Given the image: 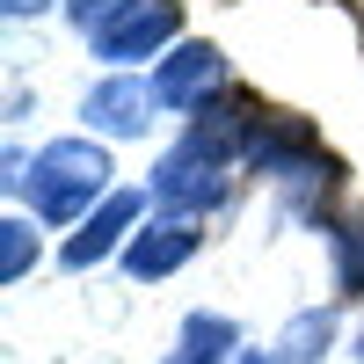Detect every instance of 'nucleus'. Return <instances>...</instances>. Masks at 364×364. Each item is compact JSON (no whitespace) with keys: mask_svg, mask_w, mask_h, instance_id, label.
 I'll return each instance as SVG.
<instances>
[{"mask_svg":"<svg viewBox=\"0 0 364 364\" xmlns=\"http://www.w3.org/2000/svg\"><path fill=\"white\" fill-rule=\"evenodd\" d=\"M154 95H161V109H182V117L211 109L219 95H233V66H226V51L204 44V37H182L161 66H154Z\"/></svg>","mask_w":364,"mask_h":364,"instance_id":"obj_4","label":"nucleus"},{"mask_svg":"<svg viewBox=\"0 0 364 364\" xmlns=\"http://www.w3.org/2000/svg\"><path fill=\"white\" fill-rule=\"evenodd\" d=\"M44 8H58V0H0V15H8V22H22V15H44Z\"/></svg>","mask_w":364,"mask_h":364,"instance_id":"obj_13","label":"nucleus"},{"mask_svg":"<svg viewBox=\"0 0 364 364\" xmlns=\"http://www.w3.org/2000/svg\"><path fill=\"white\" fill-rule=\"evenodd\" d=\"M161 364H240V328L226 314H190Z\"/></svg>","mask_w":364,"mask_h":364,"instance_id":"obj_8","label":"nucleus"},{"mask_svg":"<svg viewBox=\"0 0 364 364\" xmlns=\"http://www.w3.org/2000/svg\"><path fill=\"white\" fill-rule=\"evenodd\" d=\"M248 124H255V95H219L211 109H197L190 132L154 161L146 197H154L168 219H204V211H219L233 197V168L248 161Z\"/></svg>","mask_w":364,"mask_h":364,"instance_id":"obj_1","label":"nucleus"},{"mask_svg":"<svg viewBox=\"0 0 364 364\" xmlns=\"http://www.w3.org/2000/svg\"><path fill=\"white\" fill-rule=\"evenodd\" d=\"M321 233H328V255H336V291L343 299H364V204L321 219Z\"/></svg>","mask_w":364,"mask_h":364,"instance_id":"obj_9","label":"nucleus"},{"mask_svg":"<svg viewBox=\"0 0 364 364\" xmlns=\"http://www.w3.org/2000/svg\"><path fill=\"white\" fill-rule=\"evenodd\" d=\"M240 364H284L277 350H240Z\"/></svg>","mask_w":364,"mask_h":364,"instance_id":"obj_14","label":"nucleus"},{"mask_svg":"<svg viewBox=\"0 0 364 364\" xmlns=\"http://www.w3.org/2000/svg\"><path fill=\"white\" fill-rule=\"evenodd\" d=\"M269 350H277L284 364H321L328 350H336V314H328V306L291 314V321L277 328V343H269Z\"/></svg>","mask_w":364,"mask_h":364,"instance_id":"obj_10","label":"nucleus"},{"mask_svg":"<svg viewBox=\"0 0 364 364\" xmlns=\"http://www.w3.org/2000/svg\"><path fill=\"white\" fill-rule=\"evenodd\" d=\"M197 248H204V226H197V219H168V211H161V219H146V226L132 233V248L117 255V262H124V277L154 284V277H175Z\"/></svg>","mask_w":364,"mask_h":364,"instance_id":"obj_7","label":"nucleus"},{"mask_svg":"<svg viewBox=\"0 0 364 364\" xmlns=\"http://www.w3.org/2000/svg\"><path fill=\"white\" fill-rule=\"evenodd\" d=\"M58 8H66V22L87 37V29H95V22H109L117 8H124V0H58Z\"/></svg>","mask_w":364,"mask_h":364,"instance_id":"obj_12","label":"nucleus"},{"mask_svg":"<svg viewBox=\"0 0 364 364\" xmlns=\"http://www.w3.org/2000/svg\"><path fill=\"white\" fill-rule=\"evenodd\" d=\"M29 269H37V226H29L22 211H8V219H0V277L22 284Z\"/></svg>","mask_w":364,"mask_h":364,"instance_id":"obj_11","label":"nucleus"},{"mask_svg":"<svg viewBox=\"0 0 364 364\" xmlns=\"http://www.w3.org/2000/svg\"><path fill=\"white\" fill-rule=\"evenodd\" d=\"M22 197H29V219L44 226H80L87 211H102L117 197V168H109V146L102 139H51L29 154L22 175Z\"/></svg>","mask_w":364,"mask_h":364,"instance_id":"obj_2","label":"nucleus"},{"mask_svg":"<svg viewBox=\"0 0 364 364\" xmlns=\"http://www.w3.org/2000/svg\"><path fill=\"white\" fill-rule=\"evenodd\" d=\"M80 117H87V139H146L161 117V95L139 73H102L80 95Z\"/></svg>","mask_w":364,"mask_h":364,"instance_id":"obj_5","label":"nucleus"},{"mask_svg":"<svg viewBox=\"0 0 364 364\" xmlns=\"http://www.w3.org/2000/svg\"><path fill=\"white\" fill-rule=\"evenodd\" d=\"M357 364H364V328H357Z\"/></svg>","mask_w":364,"mask_h":364,"instance_id":"obj_15","label":"nucleus"},{"mask_svg":"<svg viewBox=\"0 0 364 364\" xmlns=\"http://www.w3.org/2000/svg\"><path fill=\"white\" fill-rule=\"evenodd\" d=\"M175 44H182V0H124L109 22L87 29V51H95L109 73H132L139 58L161 66Z\"/></svg>","mask_w":364,"mask_h":364,"instance_id":"obj_3","label":"nucleus"},{"mask_svg":"<svg viewBox=\"0 0 364 364\" xmlns=\"http://www.w3.org/2000/svg\"><path fill=\"white\" fill-rule=\"evenodd\" d=\"M139 226H146V197H139V190H117V197H109L102 211H87V219H80V226L66 233L58 262H66L73 277H80V269H95V262H109V255H124Z\"/></svg>","mask_w":364,"mask_h":364,"instance_id":"obj_6","label":"nucleus"}]
</instances>
